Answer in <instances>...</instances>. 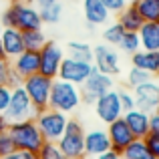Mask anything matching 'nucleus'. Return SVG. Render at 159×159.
Wrapping results in <instances>:
<instances>
[{
	"label": "nucleus",
	"mask_w": 159,
	"mask_h": 159,
	"mask_svg": "<svg viewBox=\"0 0 159 159\" xmlns=\"http://www.w3.org/2000/svg\"><path fill=\"white\" fill-rule=\"evenodd\" d=\"M18 2H24V4H34V0H18Z\"/></svg>",
	"instance_id": "obj_45"
},
{
	"label": "nucleus",
	"mask_w": 159,
	"mask_h": 159,
	"mask_svg": "<svg viewBox=\"0 0 159 159\" xmlns=\"http://www.w3.org/2000/svg\"><path fill=\"white\" fill-rule=\"evenodd\" d=\"M0 8H2V0H0Z\"/></svg>",
	"instance_id": "obj_48"
},
{
	"label": "nucleus",
	"mask_w": 159,
	"mask_h": 159,
	"mask_svg": "<svg viewBox=\"0 0 159 159\" xmlns=\"http://www.w3.org/2000/svg\"><path fill=\"white\" fill-rule=\"evenodd\" d=\"M2 2H6V4H10V2H16V0H2Z\"/></svg>",
	"instance_id": "obj_46"
},
{
	"label": "nucleus",
	"mask_w": 159,
	"mask_h": 159,
	"mask_svg": "<svg viewBox=\"0 0 159 159\" xmlns=\"http://www.w3.org/2000/svg\"><path fill=\"white\" fill-rule=\"evenodd\" d=\"M83 12H85L87 24H93V26L107 24L109 16H111V12L107 10V6L101 0H83Z\"/></svg>",
	"instance_id": "obj_19"
},
{
	"label": "nucleus",
	"mask_w": 159,
	"mask_h": 159,
	"mask_svg": "<svg viewBox=\"0 0 159 159\" xmlns=\"http://www.w3.org/2000/svg\"><path fill=\"white\" fill-rule=\"evenodd\" d=\"M123 121L131 129L135 139H145L149 135V113L141 111V109H131V111L123 113Z\"/></svg>",
	"instance_id": "obj_17"
},
{
	"label": "nucleus",
	"mask_w": 159,
	"mask_h": 159,
	"mask_svg": "<svg viewBox=\"0 0 159 159\" xmlns=\"http://www.w3.org/2000/svg\"><path fill=\"white\" fill-rule=\"evenodd\" d=\"M111 89H115V79L107 73H101L99 69L91 70V75L87 77V81L81 85V99L85 105H93L95 99L101 95L109 93Z\"/></svg>",
	"instance_id": "obj_6"
},
{
	"label": "nucleus",
	"mask_w": 159,
	"mask_h": 159,
	"mask_svg": "<svg viewBox=\"0 0 159 159\" xmlns=\"http://www.w3.org/2000/svg\"><path fill=\"white\" fill-rule=\"evenodd\" d=\"M0 22L4 28H18V30H34L43 28L40 12L36 4H24V2H10L6 8L0 10Z\"/></svg>",
	"instance_id": "obj_1"
},
{
	"label": "nucleus",
	"mask_w": 159,
	"mask_h": 159,
	"mask_svg": "<svg viewBox=\"0 0 159 159\" xmlns=\"http://www.w3.org/2000/svg\"><path fill=\"white\" fill-rule=\"evenodd\" d=\"M129 2H133V0H129Z\"/></svg>",
	"instance_id": "obj_49"
},
{
	"label": "nucleus",
	"mask_w": 159,
	"mask_h": 159,
	"mask_svg": "<svg viewBox=\"0 0 159 159\" xmlns=\"http://www.w3.org/2000/svg\"><path fill=\"white\" fill-rule=\"evenodd\" d=\"M10 66L12 70L20 75L22 79L30 77V75H36L40 69V58H39V51H22L18 57H14L10 61Z\"/></svg>",
	"instance_id": "obj_16"
},
{
	"label": "nucleus",
	"mask_w": 159,
	"mask_h": 159,
	"mask_svg": "<svg viewBox=\"0 0 159 159\" xmlns=\"http://www.w3.org/2000/svg\"><path fill=\"white\" fill-rule=\"evenodd\" d=\"M123 159H153V155L149 153L147 145H145V139H133L127 147L121 153Z\"/></svg>",
	"instance_id": "obj_25"
},
{
	"label": "nucleus",
	"mask_w": 159,
	"mask_h": 159,
	"mask_svg": "<svg viewBox=\"0 0 159 159\" xmlns=\"http://www.w3.org/2000/svg\"><path fill=\"white\" fill-rule=\"evenodd\" d=\"M34 121H36V125H39L40 133H43L44 141H52V143H57V141L61 139L62 131H65L66 123H69V115L47 107V109H43V111L36 113Z\"/></svg>",
	"instance_id": "obj_5"
},
{
	"label": "nucleus",
	"mask_w": 159,
	"mask_h": 159,
	"mask_svg": "<svg viewBox=\"0 0 159 159\" xmlns=\"http://www.w3.org/2000/svg\"><path fill=\"white\" fill-rule=\"evenodd\" d=\"M22 81L24 79L20 77L16 70H12V66H10V73H8V79H6V85L10 87V89H14V87H20L22 85Z\"/></svg>",
	"instance_id": "obj_37"
},
{
	"label": "nucleus",
	"mask_w": 159,
	"mask_h": 159,
	"mask_svg": "<svg viewBox=\"0 0 159 159\" xmlns=\"http://www.w3.org/2000/svg\"><path fill=\"white\" fill-rule=\"evenodd\" d=\"M107 135H109V141H111V151L115 153H123V149L135 139L131 129L123 121V117H119V119H115L113 123L107 125Z\"/></svg>",
	"instance_id": "obj_14"
},
{
	"label": "nucleus",
	"mask_w": 159,
	"mask_h": 159,
	"mask_svg": "<svg viewBox=\"0 0 159 159\" xmlns=\"http://www.w3.org/2000/svg\"><path fill=\"white\" fill-rule=\"evenodd\" d=\"M133 95H135V109H141L149 115L159 111V83L155 79L135 87Z\"/></svg>",
	"instance_id": "obj_13"
},
{
	"label": "nucleus",
	"mask_w": 159,
	"mask_h": 159,
	"mask_svg": "<svg viewBox=\"0 0 159 159\" xmlns=\"http://www.w3.org/2000/svg\"><path fill=\"white\" fill-rule=\"evenodd\" d=\"M157 77H159V75H157Z\"/></svg>",
	"instance_id": "obj_50"
},
{
	"label": "nucleus",
	"mask_w": 159,
	"mask_h": 159,
	"mask_svg": "<svg viewBox=\"0 0 159 159\" xmlns=\"http://www.w3.org/2000/svg\"><path fill=\"white\" fill-rule=\"evenodd\" d=\"M133 6L145 22H159V0H133Z\"/></svg>",
	"instance_id": "obj_23"
},
{
	"label": "nucleus",
	"mask_w": 159,
	"mask_h": 159,
	"mask_svg": "<svg viewBox=\"0 0 159 159\" xmlns=\"http://www.w3.org/2000/svg\"><path fill=\"white\" fill-rule=\"evenodd\" d=\"M123 34H125V28L121 26L119 22H111V24H107V28L103 30V43L111 44V47H119Z\"/></svg>",
	"instance_id": "obj_29"
},
{
	"label": "nucleus",
	"mask_w": 159,
	"mask_h": 159,
	"mask_svg": "<svg viewBox=\"0 0 159 159\" xmlns=\"http://www.w3.org/2000/svg\"><path fill=\"white\" fill-rule=\"evenodd\" d=\"M0 61H8V58H6V52H4V48H2V44H0Z\"/></svg>",
	"instance_id": "obj_44"
},
{
	"label": "nucleus",
	"mask_w": 159,
	"mask_h": 159,
	"mask_svg": "<svg viewBox=\"0 0 159 159\" xmlns=\"http://www.w3.org/2000/svg\"><path fill=\"white\" fill-rule=\"evenodd\" d=\"M145 145H147V149L153 155V159H159V135L157 133H149L145 137Z\"/></svg>",
	"instance_id": "obj_34"
},
{
	"label": "nucleus",
	"mask_w": 159,
	"mask_h": 159,
	"mask_svg": "<svg viewBox=\"0 0 159 159\" xmlns=\"http://www.w3.org/2000/svg\"><path fill=\"white\" fill-rule=\"evenodd\" d=\"M93 107H95V115L105 125L113 123V121L119 119V117H123V107H121V103H119V97H117L115 89H111L109 93L97 97L95 103H93Z\"/></svg>",
	"instance_id": "obj_11"
},
{
	"label": "nucleus",
	"mask_w": 159,
	"mask_h": 159,
	"mask_svg": "<svg viewBox=\"0 0 159 159\" xmlns=\"http://www.w3.org/2000/svg\"><path fill=\"white\" fill-rule=\"evenodd\" d=\"M65 159H66V157H65Z\"/></svg>",
	"instance_id": "obj_51"
},
{
	"label": "nucleus",
	"mask_w": 159,
	"mask_h": 159,
	"mask_svg": "<svg viewBox=\"0 0 159 159\" xmlns=\"http://www.w3.org/2000/svg\"><path fill=\"white\" fill-rule=\"evenodd\" d=\"M6 129H8V121H6V117H4V115H0V133L6 131Z\"/></svg>",
	"instance_id": "obj_43"
},
{
	"label": "nucleus",
	"mask_w": 159,
	"mask_h": 159,
	"mask_svg": "<svg viewBox=\"0 0 159 159\" xmlns=\"http://www.w3.org/2000/svg\"><path fill=\"white\" fill-rule=\"evenodd\" d=\"M139 40L143 51H155L159 52V22H143L139 28Z\"/></svg>",
	"instance_id": "obj_22"
},
{
	"label": "nucleus",
	"mask_w": 159,
	"mask_h": 159,
	"mask_svg": "<svg viewBox=\"0 0 159 159\" xmlns=\"http://www.w3.org/2000/svg\"><path fill=\"white\" fill-rule=\"evenodd\" d=\"M115 91H117V97H119L121 107H123V113L135 109V95H133V89H129V87H121V89H115Z\"/></svg>",
	"instance_id": "obj_31"
},
{
	"label": "nucleus",
	"mask_w": 159,
	"mask_h": 159,
	"mask_svg": "<svg viewBox=\"0 0 159 159\" xmlns=\"http://www.w3.org/2000/svg\"><path fill=\"white\" fill-rule=\"evenodd\" d=\"M10 73V61H0V83H6Z\"/></svg>",
	"instance_id": "obj_40"
},
{
	"label": "nucleus",
	"mask_w": 159,
	"mask_h": 159,
	"mask_svg": "<svg viewBox=\"0 0 159 159\" xmlns=\"http://www.w3.org/2000/svg\"><path fill=\"white\" fill-rule=\"evenodd\" d=\"M66 54L62 51V47L54 40H47L43 44V48L39 51V58H40V69L39 73L44 75L48 79H57L58 77V69H61V62Z\"/></svg>",
	"instance_id": "obj_9"
},
{
	"label": "nucleus",
	"mask_w": 159,
	"mask_h": 159,
	"mask_svg": "<svg viewBox=\"0 0 159 159\" xmlns=\"http://www.w3.org/2000/svg\"><path fill=\"white\" fill-rule=\"evenodd\" d=\"M81 105H83L81 87L73 85V83H66V81H61V79H54L52 87H51V97H48V107L54 109V111L70 115Z\"/></svg>",
	"instance_id": "obj_3"
},
{
	"label": "nucleus",
	"mask_w": 159,
	"mask_h": 159,
	"mask_svg": "<svg viewBox=\"0 0 159 159\" xmlns=\"http://www.w3.org/2000/svg\"><path fill=\"white\" fill-rule=\"evenodd\" d=\"M52 2H61V0H34V4L36 6H47V4H52Z\"/></svg>",
	"instance_id": "obj_42"
},
{
	"label": "nucleus",
	"mask_w": 159,
	"mask_h": 159,
	"mask_svg": "<svg viewBox=\"0 0 159 159\" xmlns=\"http://www.w3.org/2000/svg\"><path fill=\"white\" fill-rule=\"evenodd\" d=\"M131 66H137L141 70H147L149 75H159V52L155 51H137L131 54Z\"/></svg>",
	"instance_id": "obj_20"
},
{
	"label": "nucleus",
	"mask_w": 159,
	"mask_h": 159,
	"mask_svg": "<svg viewBox=\"0 0 159 159\" xmlns=\"http://www.w3.org/2000/svg\"><path fill=\"white\" fill-rule=\"evenodd\" d=\"M117 22L121 24V26L125 28V30H129V32H137L141 26H143V16L137 12V8L133 6V2H129L127 6L123 8V10L117 14Z\"/></svg>",
	"instance_id": "obj_21"
},
{
	"label": "nucleus",
	"mask_w": 159,
	"mask_h": 159,
	"mask_svg": "<svg viewBox=\"0 0 159 159\" xmlns=\"http://www.w3.org/2000/svg\"><path fill=\"white\" fill-rule=\"evenodd\" d=\"M2 30H4V26H2V22H0V34H2Z\"/></svg>",
	"instance_id": "obj_47"
},
{
	"label": "nucleus",
	"mask_w": 159,
	"mask_h": 159,
	"mask_svg": "<svg viewBox=\"0 0 159 159\" xmlns=\"http://www.w3.org/2000/svg\"><path fill=\"white\" fill-rule=\"evenodd\" d=\"M0 159H39V153H30V151H14L6 157H0Z\"/></svg>",
	"instance_id": "obj_38"
},
{
	"label": "nucleus",
	"mask_w": 159,
	"mask_h": 159,
	"mask_svg": "<svg viewBox=\"0 0 159 159\" xmlns=\"http://www.w3.org/2000/svg\"><path fill=\"white\" fill-rule=\"evenodd\" d=\"M39 12H40V20H43V24H57L58 20L62 18V4L61 2L47 4V6H40Z\"/></svg>",
	"instance_id": "obj_26"
},
{
	"label": "nucleus",
	"mask_w": 159,
	"mask_h": 159,
	"mask_svg": "<svg viewBox=\"0 0 159 159\" xmlns=\"http://www.w3.org/2000/svg\"><path fill=\"white\" fill-rule=\"evenodd\" d=\"M52 81L54 79H48L40 73L30 75V77H26L22 81V89L26 91V95H28V99H30V103L34 105L36 113L48 107V97H51Z\"/></svg>",
	"instance_id": "obj_7"
},
{
	"label": "nucleus",
	"mask_w": 159,
	"mask_h": 159,
	"mask_svg": "<svg viewBox=\"0 0 159 159\" xmlns=\"http://www.w3.org/2000/svg\"><path fill=\"white\" fill-rule=\"evenodd\" d=\"M66 57L77 58V61L93 62V47H91V44H87V43L70 40V43H66Z\"/></svg>",
	"instance_id": "obj_24"
},
{
	"label": "nucleus",
	"mask_w": 159,
	"mask_h": 159,
	"mask_svg": "<svg viewBox=\"0 0 159 159\" xmlns=\"http://www.w3.org/2000/svg\"><path fill=\"white\" fill-rule=\"evenodd\" d=\"M93 66L115 77L121 73V57L111 44H97L93 47Z\"/></svg>",
	"instance_id": "obj_12"
},
{
	"label": "nucleus",
	"mask_w": 159,
	"mask_h": 159,
	"mask_svg": "<svg viewBox=\"0 0 159 159\" xmlns=\"http://www.w3.org/2000/svg\"><path fill=\"white\" fill-rule=\"evenodd\" d=\"M0 44H2L8 61H12V58L18 57L22 51H26L24 39H22V30H18V28H4L2 34H0Z\"/></svg>",
	"instance_id": "obj_18"
},
{
	"label": "nucleus",
	"mask_w": 159,
	"mask_h": 159,
	"mask_svg": "<svg viewBox=\"0 0 159 159\" xmlns=\"http://www.w3.org/2000/svg\"><path fill=\"white\" fill-rule=\"evenodd\" d=\"M91 70H93V62L77 61V58L65 57V58H62V62H61V69H58V77L57 79L81 87L83 83L87 81V77L91 75Z\"/></svg>",
	"instance_id": "obj_10"
},
{
	"label": "nucleus",
	"mask_w": 159,
	"mask_h": 159,
	"mask_svg": "<svg viewBox=\"0 0 159 159\" xmlns=\"http://www.w3.org/2000/svg\"><path fill=\"white\" fill-rule=\"evenodd\" d=\"M36 109L30 103L26 91L20 87H14L10 95V103H8L6 111H4V117H6L8 123H16V121H24V119H34Z\"/></svg>",
	"instance_id": "obj_8"
},
{
	"label": "nucleus",
	"mask_w": 159,
	"mask_h": 159,
	"mask_svg": "<svg viewBox=\"0 0 159 159\" xmlns=\"http://www.w3.org/2000/svg\"><path fill=\"white\" fill-rule=\"evenodd\" d=\"M8 135L14 141L16 151H30V153H39V149L43 147L44 137L40 133L39 125L34 119H24V121H16V123H8Z\"/></svg>",
	"instance_id": "obj_2"
},
{
	"label": "nucleus",
	"mask_w": 159,
	"mask_h": 159,
	"mask_svg": "<svg viewBox=\"0 0 159 159\" xmlns=\"http://www.w3.org/2000/svg\"><path fill=\"white\" fill-rule=\"evenodd\" d=\"M119 48L123 52H127V54H133V52L141 51L139 32H129V30H125L123 39H121V43H119Z\"/></svg>",
	"instance_id": "obj_30"
},
{
	"label": "nucleus",
	"mask_w": 159,
	"mask_h": 159,
	"mask_svg": "<svg viewBox=\"0 0 159 159\" xmlns=\"http://www.w3.org/2000/svg\"><path fill=\"white\" fill-rule=\"evenodd\" d=\"M149 133H157L159 135V111L149 115Z\"/></svg>",
	"instance_id": "obj_39"
},
{
	"label": "nucleus",
	"mask_w": 159,
	"mask_h": 159,
	"mask_svg": "<svg viewBox=\"0 0 159 159\" xmlns=\"http://www.w3.org/2000/svg\"><path fill=\"white\" fill-rule=\"evenodd\" d=\"M101 2L107 6V10L111 12V14H119V12L129 4V0H101Z\"/></svg>",
	"instance_id": "obj_36"
},
{
	"label": "nucleus",
	"mask_w": 159,
	"mask_h": 159,
	"mask_svg": "<svg viewBox=\"0 0 159 159\" xmlns=\"http://www.w3.org/2000/svg\"><path fill=\"white\" fill-rule=\"evenodd\" d=\"M151 79H155V77L149 75L147 70H141V69H137V66H131V69L127 70V75H125V85H127L129 89H135V87L143 85V83L151 81Z\"/></svg>",
	"instance_id": "obj_28"
},
{
	"label": "nucleus",
	"mask_w": 159,
	"mask_h": 159,
	"mask_svg": "<svg viewBox=\"0 0 159 159\" xmlns=\"http://www.w3.org/2000/svg\"><path fill=\"white\" fill-rule=\"evenodd\" d=\"M111 149V141H109L107 129H91L85 131V157L93 159L101 153Z\"/></svg>",
	"instance_id": "obj_15"
},
{
	"label": "nucleus",
	"mask_w": 159,
	"mask_h": 159,
	"mask_svg": "<svg viewBox=\"0 0 159 159\" xmlns=\"http://www.w3.org/2000/svg\"><path fill=\"white\" fill-rule=\"evenodd\" d=\"M16 147H14V141L12 137L8 135V131H2L0 133V157H6L10 153H14Z\"/></svg>",
	"instance_id": "obj_33"
},
{
	"label": "nucleus",
	"mask_w": 159,
	"mask_h": 159,
	"mask_svg": "<svg viewBox=\"0 0 159 159\" xmlns=\"http://www.w3.org/2000/svg\"><path fill=\"white\" fill-rule=\"evenodd\" d=\"M10 95H12V89L6 85V83H0V115H4L8 103H10Z\"/></svg>",
	"instance_id": "obj_35"
},
{
	"label": "nucleus",
	"mask_w": 159,
	"mask_h": 159,
	"mask_svg": "<svg viewBox=\"0 0 159 159\" xmlns=\"http://www.w3.org/2000/svg\"><path fill=\"white\" fill-rule=\"evenodd\" d=\"M22 39H24V47L28 51H40L43 44L47 43V36H44L43 28H34V30L22 32Z\"/></svg>",
	"instance_id": "obj_27"
},
{
	"label": "nucleus",
	"mask_w": 159,
	"mask_h": 159,
	"mask_svg": "<svg viewBox=\"0 0 159 159\" xmlns=\"http://www.w3.org/2000/svg\"><path fill=\"white\" fill-rule=\"evenodd\" d=\"M39 159H65V155L61 153L57 143L52 141H44L43 147L39 149Z\"/></svg>",
	"instance_id": "obj_32"
},
{
	"label": "nucleus",
	"mask_w": 159,
	"mask_h": 159,
	"mask_svg": "<svg viewBox=\"0 0 159 159\" xmlns=\"http://www.w3.org/2000/svg\"><path fill=\"white\" fill-rule=\"evenodd\" d=\"M57 145L66 159H87L85 157V129H83L81 121L69 119Z\"/></svg>",
	"instance_id": "obj_4"
},
{
	"label": "nucleus",
	"mask_w": 159,
	"mask_h": 159,
	"mask_svg": "<svg viewBox=\"0 0 159 159\" xmlns=\"http://www.w3.org/2000/svg\"><path fill=\"white\" fill-rule=\"evenodd\" d=\"M93 159H123L121 157V153H115V151H105V153H101V155H97V157H93Z\"/></svg>",
	"instance_id": "obj_41"
}]
</instances>
